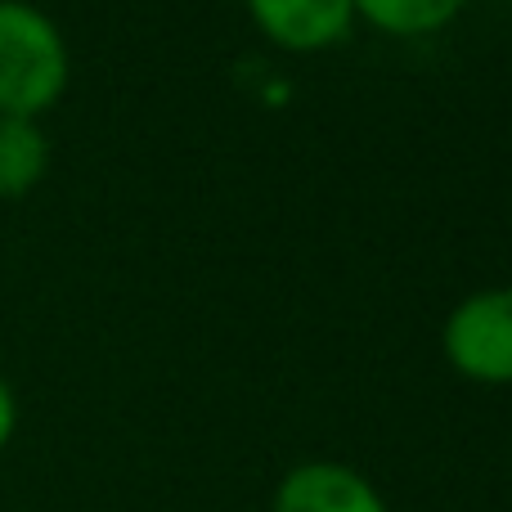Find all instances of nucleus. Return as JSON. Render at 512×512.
<instances>
[{"instance_id":"nucleus-5","label":"nucleus","mask_w":512,"mask_h":512,"mask_svg":"<svg viewBox=\"0 0 512 512\" xmlns=\"http://www.w3.org/2000/svg\"><path fill=\"white\" fill-rule=\"evenodd\" d=\"M50 171V140L32 117H0V198H23Z\"/></svg>"},{"instance_id":"nucleus-3","label":"nucleus","mask_w":512,"mask_h":512,"mask_svg":"<svg viewBox=\"0 0 512 512\" xmlns=\"http://www.w3.org/2000/svg\"><path fill=\"white\" fill-rule=\"evenodd\" d=\"M274 512H387V504L346 463H301L274 490Z\"/></svg>"},{"instance_id":"nucleus-1","label":"nucleus","mask_w":512,"mask_h":512,"mask_svg":"<svg viewBox=\"0 0 512 512\" xmlns=\"http://www.w3.org/2000/svg\"><path fill=\"white\" fill-rule=\"evenodd\" d=\"M68 41L45 9L0 0V117H41L68 90Z\"/></svg>"},{"instance_id":"nucleus-7","label":"nucleus","mask_w":512,"mask_h":512,"mask_svg":"<svg viewBox=\"0 0 512 512\" xmlns=\"http://www.w3.org/2000/svg\"><path fill=\"white\" fill-rule=\"evenodd\" d=\"M14 432H18V400H14V387L0 378V450L14 441Z\"/></svg>"},{"instance_id":"nucleus-4","label":"nucleus","mask_w":512,"mask_h":512,"mask_svg":"<svg viewBox=\"0 0 512 512\" xmlns=\"http://www.w3.org/2000/svg\"><path fill=\"white\" fill-rule=\"evenodd\" d=\"M256 27L283 50H328L355 23V0H248Z\"/></svg>"},{"instance_id":"nucleus-2","label":"nucleus","mask_w":512,"mask_h":512,"mask_svg":"<svg viewBox=\"0 0 512 512\" xmlns=\"http://www.w3.org/2000/svg\"><path fill=\"white\" fill-rule=\"evenodd\" d=\"M445 360L472 382L508 387L512 382V288H486L459 301L445 319Z\"/></svg>"},{"instance_id":"nucleus-6","label":"nucleus","mask_w":512,"mask_h":512,"mask_svg":"<svg viewBox=\"0 0 512 512\" xmlns=\"http://www.w3.org/2000/svg\"><path fill=\"white\" fill-rule=\"evenodd\" d=\"M463 5L468 0H355V14L387 36H432L459 18Z\"/></svg>"}]
</instances>
